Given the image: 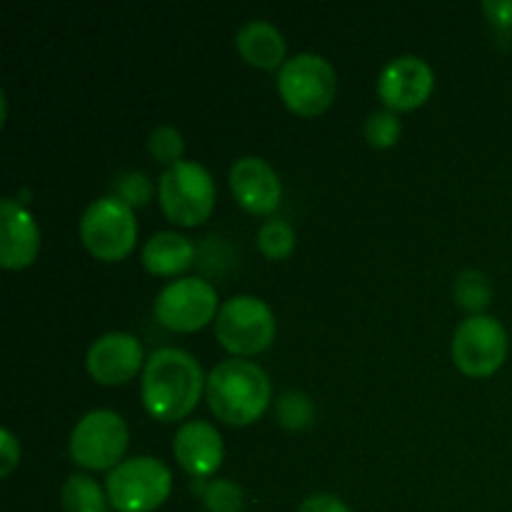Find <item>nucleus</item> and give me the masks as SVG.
<instances>
[{
	"label": "nucleus",
	"instance_id": "7ed1b4c3",
	"mask_svg": "<svg viewBox=\"0 0 512 512\" xmlns=\"http://www.w3.org/2000/svg\"><path fill=\"white\" fill-rule=\"evenodd\" d=\"M215 180L205 165L180 160L163 170L158 185V203L165 218L180 228H195L210 218L215 208Z\"/></svg>",
	"mask_w": 512,
	"mask_h": 512
},
{
	"label": "nucleus",
	"instance_id": "ddd939ff",
	"mask_svg": "<svg viewBox=\"0 0 512 512\" xmlns=\"http://www.w3.org/2000/svg\"><path fill=\"white\" fill-rule=\"evenodd\" d=\"M230 190L240 208L253 215H270L280 208L283 183L268 160L258 155H243L230 168Z\"/></svg>",
	"mask_w": 512,
	"mask_h": 512
},
{
	"label": "nucleus",
	"instance_id": "cd10ccee",
	"mask_svg": "<svg viewBox=\"0 0 512 512\" xmlns=\"http://www.w3.org/2000/svg\"><path fill=\"white\" fill-rule=\"evenodd\" d=\"M483 13L498 28H512V0H483Z\"/></svg>",
	"mask_w": 512,
	"mask_h": 512
},
{
	"label": "nucleus",
	"instance_id": "f8f14e48",
	"mask_svg": "<svg viewBox=\"0 0 512 512\" xmlns=\"http://www.w3.org/2000/svg\"><path fill=\"white\" fill-rule=\"evenodd\" d=\"M145 363L148 358H145L143 343L133 333H123V330L100 335L85 355V368L90 378L108 388L130 383L145 368Z\"/></svg>",
	"mask_w": 512,
	"mask_h": 512
},
{
	"label": "nucleus",
	"instance_id": "4468645a",
	"mask_svg": "<svg viewBox=\"0 0 512 512\" xmlns=\"http://www.w3.org/2000/svg\"><path fill=\"white\" fill-rule=\"evenodd\" d=\"M173 455L185 473L195 480H208L225 460L223 435L208 420H188L175 433Z\"/></svg>",
	"mask_w": 512,
	"mask_h": 512
},
{
	"label": "nucleus",
	"instance_id": "6e6552de",
	"mask_svg": "<svg viewBox=\"0 0 512 512\" xmlns=\"http://www.w3.org/2000/svg\"><path fill=\"white\" fill-rule=\"evenodd\" d=\"M128 425L115 410H90L75 423L68 440V453L78 468L115 470L128 450Z\"/></svg>",
	"mask_w": 512,
	"mask_h": 512
},
{
	"label": "nucleus",
	"instance_id": "a211bd4d",
	"mask_svg": "<svg viewBox=\"0 0 512 512\" xmlns=\"http://www.w3.org/2000/svg\"><path fill=\"white\" fill-rule=\"evenodd\" d=\"M108 493L85 473H75L60 490L63 512H108Z\"/></svg>",
	"mask_w": 512,
	"mask_h": 512
},
{
	"label": "nucleus",
	"instance_id": "dca6fc26",
	"mask_svg": "<svg viewBox=\"0 0 512 512\" xmlns=\"http://www.w3.org/2000/svg\"><path fill=\"white\" fill-rule=\"evenodd\" d=\"M235 50L245 63L260 70H280L288 60V40L270 20H248L235 33Z\"/></svg>",
	"mask_w": 512,
	"mask_h": 512
},
{
	"label": "nucleus",
	"instance_id": "9b49d317",
	"mask_svg": "<svg viewBox=\"0 0 512 512\" xmlns=\"http://www.w3.org/2000/svg\"><path fill=\"white\" fill-rule=\"evenodd\" d=\"M435 88V73L420 55H398L388 60L378 75V95L385 108L405 113L428 103Z\"/></svg>",
	"mask_w": 512,
	"mask_h": 512
},
{
	"label": "nucleus",
	"instance_id": "9d476101",
	"mask_svg": "<svg viewBox=\"0 0 512 512\" xmlns=\"http://www.w3.org/2000/svg\"><path fill=\"white\" fill-rule=\"evenodd\" d=\"M220 310L218 290L203 278L170 280L153 305L155 320L173 333H195L215 323Z\"/></svg>",
	"mask_w": 512,
	"mask_h": 512
},
{
	"label": "nucleus",
	"instance_id": "423d86ee",
	"mask_svg": "<svg viewBox=\"0 0 512 512\" xmlns=\"http://www.w3.org/2000/svg\"><path fill=\"white\" fill-rule=\"evenodd\" d=\"M275 313L258 295H233L215 318V338L233 358H250L270 348L275 340Z\"/></svg>",
	"mask_w": 512,
	"mask_h": 512
},
{
	"label": "nucleus",
	"instance_id": "412c9836",
	"mask_svg": "<svg viewBox=\"0 0 512 512\" xmlns=\"http://www.w3.org/2000/svg\"><path fill=\"white\" fill-rule=\"evenodd\" d=\"M298 235L288 220L268 218L258 230V248L268 260H285L293 255Z\"/></svg>",
	"mask_w": 512,
	"mask_h": 512
},
{
	"label": "nucleus",
	"instance_id": "aec40b11",
	"mask_svg": "<svg viewBox=\"0 0 512 512\" xmlns=\"http://www.w3.org/2000/svg\"><path fill=\"white\" fill-rule=\"evenodd\" d=\"M275 420H278L280 428L290 430V433L310 428L315 420L313 400L300 390H285L275 400Z\"/></svg>",
	"mask_w": 512,
	"mask_h": 512
},
{
	"label": "nucleus",
	"instance_id": "f3484780",
	"mask_svg": "<svg viewBox=\"0 0 512 512\" xmlns=\"http://www.w3.org/2000/svg\"><path fill=\"white\" fill-rule=\"evenodd\" d=\"M140 260L150 275L175 278L193 265L195 245L190 243V238L175 233V230H160L145 240Z\"/></svg>",
	"mask_w": 512,
	"mask_h": 512
},
{
	"label": "nucleus",
	"instance_id": "f03ea898",
	"mask_svg": "<svg viewBox=\"0 0 512 512\" xmlns=\"http://www.w3.org/2000/svg\"><path fill=\"white\" fill-rule=\"evenodd\" d=\"M205 398L215 418L225 425L248 428L268 410L273 400V383L253 360L228 358L210 370Z\"/></svg>",
	"mask_w": 512,
	"mask_h": 512
},
{
	"label": "nucleus",
	"instance_id": "2eb2a0df",
	"mask_svg": "<svg viewBox=\"0 0 512 512\" xmlns=\"http://www.w3.org/2000/svg\"><path fill=\"white\" fill-rule=\"evenodd\" d=\"M40 253V228L20 200H0V265L25 270Z\"/></svg>",
	"mask_w": 512,
	"mask_h": 512
},
{
	"label": "nucleus",
	"instance_id": "20e7f679",
	"mask_svg": "<svg viewBox=\"0 0 512 512\" xmlns=\"http://www.w3.org/2000/svg\"><path fill=\"white\" fill-rule=\"evenodd\" d=\"M110 508L118 512H153L173 493V473L153 455L128 458L105 478Z\"/></svg>",
	"mask_w": 512,
	"mask_h": 512
},
{
	"label": "nucleus",
	"instance_id": "5701e85b",
	"mask_svg": "<svg viewBox=\"0 0 512 512\" xmlns=\"http://www.w3.org/2000/svg\"><path fill=\"white\" fill-rule=\"evenodd\" d=\"M148 150H150V158L155 163L170 165L180 163L185 153V138L175 125H155L148 135Z\"/></svg>",
	"mask_w": 512,
	"mask_h": 512
},
{
	"label": "nucleus",
	"instance_id": "a878e982",
	"mask_svg": "<svg viewBox=\"0 0 512 512\" xmlns=\"http://www.w3.org/2000/svg\"><path fill=\"white\" fill-rule=\"evenodd\" d=\"M20 455H23V448H20V440L15 438L13 430H0V478L13 475V470L20 465Z\"/></svg>",
	"mask_w": 512,
	"mask_h": 512
},
{
	"label": "nucleus",
	"instance_id": "39448f33",
	"mask_svg": "<svg viewBox=\"0 0 512 512\" xmlns=\"http://www.w3.org/2000/svg\"><path fill=\"white\" fill-rule=\"evenodd\" d=\"M278 93L285 108L300 118L323 115L338 93V73L333 63L318 53H298L278 70Z\"/></svg>",
	"mask_w": 512,
	"mask_h": 512
},
{
	"label": "nucleus",
	"instance_id": "f257e3e1",
	"mask_svg": "<svg viewBox=\"0 0 512 512\" xmlns=\"http://www.w3.org/2000/svg\"><path fill=\"white\" fill-rule=\"evenodd\" d=\"M208 378L198 360L180 348H158L148 355L140 378L145 410L160 423L185 420L203 395Z\"/></svg>",
	"mask_w": 512,
	"mask_h": 512
},
{
	"label": "nucleus",
	"instance_id": "6ab92c4d",
	"mask_svg": "<svg viewBox=\"0 0 512 512\" xmlns=\"http://www.w3.org/2000/svg\"><path fill=\"white\" fill-rule=\"evenodd\" d=\"M493 283L488 275L478 268L460 270L453 285V298L458 308H463L470 315H483V310L493 303Z\"/></svg>",
	"mask_w": 512,
	"mask_h": 512
},
{
	"label": "nucleus",
	"instance_id": "393cba45",
	"mask_svg": "<svg viewBox=\"0 0 512 512\" xmlns=\"http://www.w3.org/2000/svg\"><path fill=\"white\" fill-rule=\"evenodd\" d=\"M153 180L148 178L140 170H128V173H120L113 183V193L118 200H123L128 208H145V205L153 200Z\"/></svg>",
	"mask_w": 512,
	"mask_h": 512
},
{
	"label": "nucleus",
	"instance_id": "0eeeda50",
	"mask_svg": "<svg viewBox=\"0 0 512 512\" xmlns=\"http://www.w3.org/2000/svg\"><path fill=\"white\" fill-rule=\"evenodd\" d=\"M78 233L80 243L93 258L103 263H118L133 253L135 240H138L135 210L115 195L95 198L80 218Z\"/></svg>",
	"mask_w": 512,
	"mask_h": 512
},
{
	"label": "nucleus",
	"instance_id": "1a4fd4ad",
	"mask_svg": "<svg viewBox=\"0 0 512 512\" xmlns=\"http://www.w3.org/2000/svg\"><path fill=\"white\" fill-rule=\"evenodd\" d=\"M453 363L468 378H490L508 358V330L493 315H468L453 333Z\"/></svg>",
	"mask_w": 512,
	"mask_h": 512
},
{
	"label": "nucleus",
	"instance_id": "bb28decb",
	"mask_svg": "<svg viewBox=\"0 0 512 512\" xmlns=\"http://www.w3.org/2000/svg\"><path fill=\"white\" fill-rule=\"evenodd\" d=\"M298 512H350L348 505L333 493H315L300 503Z\"/></svg>",
	"mask_w": 512,
	"mask_h": 512
},
{
	"label": "nucleus",
	"instance_id": "4be33fe9",
	"mask_svg": "<svg viewBox=\"0 0 512 512\" xmlns=\"http://www.w3.org/2000/svg\"><path fill=\"white\" fill-rule=\"evenodd\" d=\"M363 133H365V140H368L370 148L388 150L400 140L403 123H400L398 113H393V110H388V108L373 110V113L365 118Z\"/></svg>",
	"mask_w": 512,
	"mask_h": 512
},
{
	"label": "nucleus",
	"instance_id": "b1692460",
	"mask_svg": "<svg viewBox=\"0 0 512 512\" xmlns=\"http://www.w3.org/2000/svg\"><path fill=\"white\" fill-rule=\"evenodd\" d=\"M203 505L208 512H243L245 490L228 478L210 480L203 490Z\"/></svg>",
	"mask_w": 512,
	"mask_h": 512
}]
</instances>
